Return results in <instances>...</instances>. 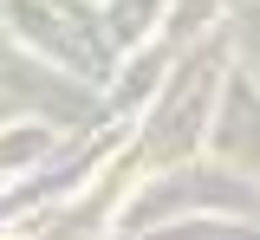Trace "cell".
<instances>
[{
	"instance_id": "cell-1",
	"label": "cell",
	"mask_w": 260,
	"mask_h": 240,
	"mask_svg": "<svg viewBox=\"0 0 260 240\" xmlns=\"http://www.w3.org/2000/svg\"><path fill=\"white\" fill-rule=\"evenodd\" d=\"M208 13H215V0H182V7H176V26H202Z\"/></svg>"
}]
</instances>
